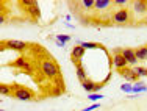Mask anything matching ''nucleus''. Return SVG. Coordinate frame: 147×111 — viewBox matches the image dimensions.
<instances>
[{"mask_svg": "<svg viewBox=\"0 0 147 111\" xmlns=\"http://www.w3.org/2000/svg\"><path fill=\"white\" fill-rule=\"evenodd\" d=\"M113 22L114 24H119V25H124V24H127L128 20H130V11L125 8H119L116 11L113 13Z\"/></svg>", "mask_w": 147, "mask_h": 111, "instance_id": "f03ea898", "label": "nucleus"}, {"mask_svg": "<svg viewBox=\"0 0 147 111\" xmlns=\"http://www.w3.org/2000/svg\"><path fill=\"white\" fill-rule=\"evenodd\" d=\"M28 13L33 17H36V19H39L41 17V11H39V5H38V2H34L33 0V3H31V6L28 8Z\"/></svg>", "mask_w": 147, "mask_h": 111, "instance_id": "2eb2a0df", "label": "nucleus"}, {"mask_svg": "<svg viewBox=\"0 0 147 111\" xmlns=\"http://www.w3.org/2000/svg\"><path fill=\"white\" fill-rule=\"evenodd\" d=\"M119 74L122 75L125 80H127L128 83H138V74L135 72V69H128V67H125V69H122V71H119Z\"/></svg>", "mask_w": 147, "mask_h": 111, "instance_id": "423d86ee", "label": "nucleus"}, {"mask_svg": "<svg viewBox=\"0 0 147 111\" xmlns=\"http://www.w3.org/2000/svg\"><path fill=\"white\" fill-rule=\"evenodd\" d=\"M128 0H113V5H117V6H125V5H128Z\"/></svg>", "mask_w": 147, "mask_h": 111, "instance_id": "5701e85b", "label": "nucleus"}, {"mask_svg": "<svg viewBox=\"0 0 147 111\" xmlns=\"http://www.w3.org/2000/svg\"><path fill=\"white\" fill-rule=\"evenodd\" d=\"M105 96H102V94H99V92H92V94H89L88 96V99L91 100V102H94V103H97L99 100H102Z\"/></svg>", "mask_w": 147, "mask_h": 111, "instance_id": "412c9836", "label": "nucleus"}, {"mask_svg": "<svg viewBox=\"0 0 147 111\" xmlns=\"http://www.w3.org/2000/svg\"><path fill=\"white\" fill-rule=\"evenodd\" d=\"M57 41L63 46H66V42L71 41V34H57Z\"/></svg>", "mask_w": 147, "mask_h": 111, "instance_id": "aec40b11", "label": "nucleus"}, {"mask_svg": "<svg viewBox=\"0 0 147 111\" xmlns=\"http://www.w3.org/2000/svg\"><path fill=\"white\" fill-rule=\"evenodd\" d=\"M113 66L119 71H122V69H125L128 66V63L125 61V58L122 57V50L121 48H116L114 50V55H113Z\"/></svg>", "mask_w": 147, "mask_h": 111, "instance_id": "20e7f679", "label": "nucleus"}, {"mask_svg": "<svg viewBox=\"0 0 147 111\" xmlns=\"http://www.w3.org/2000/svg\"><path fill=\"white\" fill-rule=\"evenodd\" d=\"M75 69H77V77H78L80 81L88 80V77H86V71H85V67L82 66V63H77L75 64Z\"/></svg>", "mask_w": 147, "mask_h": 111, "instance_id": "ddd939ff", "label": "nucleus"}, {"mask_svg": "<svg viewBox=\"0 0 147 111\" xmlns=\"http://www.w3.org/2000/svg\"><path fill=\"white\" fill-rule=\"evenodd\" d=\"M135 72L138 74V77H147V69L142 67V66H138V67H135Z\"/></svg>", "mask_w": 147, "mask_h": 111, "instance_id": "4be33fe9", "label": "nucleus"}, {"mask_svg": "<svg viewBox=\"0 0 147 111\" xmlns=\"http://www.w3.org/2000/svg\"><path fill=\"white\" fill-rule=\"evenodd\" d=\"M78 46H82L85 50H92V48L100 47L99 44H96V42H85V41H78Z\"/></svg>", "mask_w": 147, "mask_h": 111, "instance_id": "f3484780", "label": "nucleus"}, {"mask_svg": "<svg viewBox=\"0 0 147 111\" xmlns=\"http://www.w3.org/2000/svg\"><path fill=\"white\" fill-rule=\"evenodd\" d=\"M122 57L125 58V61L130 66H135L138 63V58H136V53H135L133 48H124V50H122Z\"/></svg>", "mask_w": 147, "mask_h": 111, "instance_id": "1a4fd4ad", "label": "nucleus"}, {"mask_svg": "<svg viewBox=\"0 0 147 111\" xmlns=\"http://www.w3.org/2000/svg\"><path fill=\"white\" fill-rule=\"evenodd\" d=\"M14 67H19V69H25V71H31V66L27 63V60L24 57H20V58H17V60L14 61Z\"/></svg>", "mask_w": 147, "mask_h": 111, "instance_id": "9b49d317", "label": "nucleus"}, {"mask_svg": "<svg viewBox=\"0 0 147 111\" xmlns=\"http://www.w3.org/2000/svg\"><path fill=\"white\" fill-rule=\"evenodd\" d=\"M0 92H2V96H5V94L8 96L11 91H9V88H8L6 85H0Z\"/></svg>", "mask_w": 147, "mask_h": 111, "instance_id": "b1692460", "label": "nucleus"}, {"mask_svg": "<svg viewBox=\"0 0 147 111\" xmlns=\"http://www.w3.org/2000/svg\"><path fill=\"white\" fill-rule=\"evenodd\" d=\"M97 108H99V103H92L91 106H88V108H85V110H80V111H94Z\"/></svg>", "mask_w": 147, "mask_h": 111, "instance_id": "393cba45", "label": "nucleus"}, {"mask_svg": "<svg viewBox=\"0 0 147 111\" xmlns=\"http://www.w3.org/2000/svg\"><path fill=\"white\" fill-rule=\"evenodd\" d=\"M147 86L142 85V83H135L133 85V94H139V92H146Z\"/></svg>", "mask_w": 147, "mask_h": 111, "instance_id": "a211bd4d", "label": "nucleus"}, {"mask_svg": "<svg viewBox=\"0 0 147 111\" xmlns=\"http://www.w3.org/2000/svg\"><path fill=\"white\" fill-rule=\"evenodd\" d=\"M78 3L85 11H91V9L96 6V0H82V2H78Z\"/></svg>", "mask_w": 147, "mask_h": 111, "instance_id": "dca6fc26", "label": "nucleus"}, {"mask_svg": "<svg viewBox=\"0 0 147 111\" xmlns=\"http://www.w3.org/2000/svg\"><path fill=\"white\" fill-rule=\"evenodd\" d=\"M144 24H146V25H147V17H144Z\"/></svg>", "mask_w": 147, "mask_h": 111, "instance_id": "a878e982", "label": "nucleus"}, {"mask_svg": "<svg viewBox=\"0 0 147 111\" xmlns=\"http://www.w3.org/2000/svg\"><path fill=\"white\" fill-rule=\"evenodd\" d=\"M131 9L135 14H139V16H144L147 13V2L144 0H135L131 3Z\"/></svg>", "mask_w": 147, "mask_h": 111, "instance_id": "39448f33", "label": "nucleus"}, {"mask_svg": "<svg viewBox=\"0 0 147 111\" xmlns=\"http://www.w3.org/2000/svg\"><path fill=\"white\" fill-rule=\"evenodd\" d=\"M135 53H136L138 61H146V60H147V46H142V47L135 48Z\"/></svg>", "mask_w": 147, "mask_h": 111, "instance_id": "f8f14e48", "label": "nucleus"}, {"mask_svg": "<svg viewBox=\"0 0 147 111\" xmlns=\"http://www.w3.org/2000/svg\"><path fill=\"white\" fill-rule=\"evenodd\" d=\"M5 47L13 48V50H19V52H22V50H25V48L28 47V44H27V42H24V41L9 39V41H6V42H5Z\"/></svg>", "mask_w": 147, "mask_h": 111, "instance_id": "0eeeda50", "label": "nucleus"}, {"mask_svg": "<svg viewBox=\"0 0 147 111\" xmlns=\"http://www.w3.org/2000/svg\"><path fill=\"white\" fill-rule=\"evenodd\" d=\"M13 97L17 100H22V102H28V100L33 99V92L27 88H22V86H16V91L13 92Z\"/></svg>", "mask_w": 147, "mask_h": 111, "instance_id": "7ed1b4c3", "label": "nucleus"}, {"mask_svg": "<svg viewBox=\"0 0 147 111\" xmlns=\"http://www.w3.org/2000/svg\"><path fill=\"white\" fill-rule=\"evenodd\" d=\"M96 85L97 83H94L92 80H85V81H82V86L85 91H88L89 94H92L94 91H96Z\"/></svg>", "mask_w": 147, "mask_h": 111, "instance_id": "4468645a", "label": "nucleus"}, {"mask_svg": "<svg viewBox=\"0 0 147 111\" xmlns=\"http://www.w3.org/2000/svg\"><path fill=\"white\" fill-rule=\"evenodd\" d=\"M121 91L125 92V94H133V85L131 83H124V85H121Z\"/></svg>", "mask_w": 147, "mask_h": 111, "instance_id": "6ab92c4d", "label": "nucleus"}, {"mask_svg": "<svg viewBox=\"0 0 147 111\" xmlns=\"http://www.w3.org/2000/svg\"><path fill=\"white\" fill-rule=\"evenodd\" d=\"M85 48H83L82 46H78V44H77L75 47L72 48V52H71V57H72V60H74V63H82V58L85 57Z\"/></svg>", "mask_w": 147, "mask_h": 111, "instance_id": "6e6552de", "label": "nucleus"}, {"mask_svg": "<svg viewBox=\"0 0 147 111\" xmlns=\"http://www.w3.org/2000/svg\"><path fill=\"white\" fill-rule=\"evenodd\" d=\"M111 5H113V0H96L94 9H96V11H105V9H108Z\"/></svg>", "mask_w": 147, "mask_h": 111, "instance_id": "9d476101", "label": "nucleus"}, {"mask_svg": "<svg viewBox=\"0 0 147 111\" xmlns=\"http://www.w3.org/2000/svg\"><path fill=\"white\" fill-rule=\"evenodd\" d=\"M41 72H42L47 78H55L59 75V67H58V64L53 63V61L45 60L41 63Z\"/></svg>", "mask_w": 147, "mask_h": 111, "instance_id": "f257e3e1", "label": "nucleus"}]
</instances>
